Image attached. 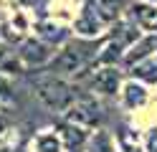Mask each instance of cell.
<instances>
[{"instance_id": "obj_12", "label": "cell", "mask_w": 157, "mask_h": 152, "mask_svg": "<svg viewBox=\"0 0 157 152\" xmlns=\"http://www.w3.org/2000/svg\"><path fill=\"white\" fill-rule=\"evenodd\" d=\"M132 74L140 76V79H147V81H157V56H155V58H147V61H140V64H134Z\"/></svg>"}, {"instance_id": "obj_3", "label": "cell", "mask_w": 157, "mask_h": 152, "mask_svg": "<svg viewBox=\"0 0 157 152\" xmlns=\"http://www.w3.org/2000/svg\"><path fill=\"white\" fill-rule=\"evenodd\" d=\"M99 119H101V111H99V104L91 99V96H81L71 107L66 109V122H74V124L78 127H84V129H91L99 124Z\"/></svg>"}, {"instance_id": "obj_16", "label": "cell", "mask_w": 157, "mask_h": 152, "mask_svg": "<svg viewBox=\"0 0 157 152\" xmlns=\"http://www.w3.org/2000/svg\"><path fill=\"white\" fill-rule=\"evenodd\" d=\"M5 134H8V122H5L3 114H0V139H5Z\"/></svg>"}, {"instance_id": "obj_1", "label": "cell", "mask_w": 157, "mask_h": 152, "mask_svg": "<svg viewBox=\"0 0 157 152\" xmlns=\"http://www.w3.org/2000/svg\"><path fill=\"white\" fill-rule=\"evenodd\" d=\"M38 89V96L41 101L48 107V109H56V111H66L68 107L76 101V91L71 84H66L63 79L58 76H48V79H41L36 84Z\"/></svg>"}, {"instance_id": "obj_8", "label": "cell", "mask_w": 157, "mask_h": 152, "mask_svg": "<svg viewBox=\"0 0 157 152\" xmlns=\"http://www.w3.org/2000/svg\"><path fill=\"white\" fill-rule=\"evenodd\" d=\"M152 51H157V33L142 38L137 46H132V48H129V53L124 56V64H127V66L140 64V61H144V58H150V56H152Z\"/></svg>"}, {"instance_id": "obj_11", "label": "cell", "mask_w": 157, "mask_h": 152, "mask_svg": "<svg viewBox=\"0 0 157 152\" xmlns=\"http://www.w3.org/2000/svg\"><path fill=\"white\" fill-rule=\"evenodd\" d=\"M33 150L36 152H61V139H58V134H51V132L38 134Z\"/></svg>"}, {"instance_id": "obj_15", "label": "cell", "mask_w": 157, "mask_h": 152, "mask_svg": "<svg viewBox=\"0 0 157 152\" xmlns=\"http://www.w3.org/2000/svg\"><path fill=\"white\" fill-rule=\"evenodd\" d=\"M10 101H13V94H10V86H8V84H3V81H0V109L10 107Z\"/></svg>"}, {"instance_id": "obj_5", "label": "cell", "mask_w": 157, "mask_h": 152, "mask_svg": "<svg viewBox=\"0 0 157 152\" xmlns=\"http://www.w3.org/2000/svg\"><path fill=\"white\" fill-rule=\"evenodd\" d=\"M129 18L137 28H144V30H152L157 33V5L155 3H132L129 5Z\"/></svg>"}, {"instance_id": "obj_9", "label": "cell", "mask_w": 157, "mask_h": 152, "mask_svg": "<svg viewBox=\"0 0 157 152\" xmlns=\"http://www.w3.org/2000/svg\"><path fill=\"white\" fill-rule=\"evenodd\" d=\"M58 139H61L68 150H78L86 142V132H84V127L74 124V122H63V124L58 127Z\"/></svg>"}, {"instance_id": "obj_13", "label": "cell", "mask_w": 157, "mask_h": 152, "mask_svg": "<svg viewBox=\"0 0 157 152\" xmlns=\"http://www.w3.org/2000/svg\"><path fill=\"white\" fill-rule=\"evenodd\" d=\"M91 152H114V145H112V139L106 137L104 132H99V134H94Z\"/></svg>"}, {"instance_id": "obj_14", "label": "cell", "mask_w": 157, "mask_h": 152, "mask_svg": "<svg viewBox=\"0 0 157 152\" xmlns=\"http://www.w3.org/2000/svg\"><path fill=\"white\" fill-rule=\"evenodd\" d=\"M41 36H43V38H48V41H56V43L66 38L63 28H58V25H41Z\"/></svg>"}, {"instance_id": "obj_4", "label": "cell", "mask_w": 157, "mask_h": 152, "mask_svg": "<svg viewBox=\"0 0 157 152\" xmlns=\"http://www.w3.org/2000/svg\"><path fill=\"white\" fill-rule=\"evenodd\" d=\"M18 58L28 66H43L48 61H53V46L41 38H28L18 51Z\"/></svg>"}, {"instance_id": "obj_10", "label": "cell", "mask_w": 157, "mask_h": 152, "mask_svg": "<svg viewBox=\"0 0 157 152\" xmlns=\"http://www.w3.org/2000/svg\"><path fill=\"white\" fill-rule=\"evenodd\" d=\"M122 99H124V104L134 109V107H142L144 101H147V91L142 84H134V81H129V84H124V91H122Z\"/></svg>"}, {"instance_id": "obj_2", "label": "cell", "mask_w": 157, "mask_h": 152, "mask_svg": "<svg viewBox=\"0 0 157 152\" xmlns=\"http://www.w3.org/2000/svg\"><path fill=\"white\" fill-rule=\"evenodd\" d=\"M91 51H89V43H68L66 51H61L51 66L56 68V74H74V71H81L86 64L91 61Z\"/></svg>"}, {"instance_id": "obj_7", "label": "cell", "mask_w": 157, "mask_h": 152, "mask_svg": "<svg viewBox=\"0 0 157 152\" xmlns=\"http://www.w3.org/2000/svg\"><path fill=\"white\" fill-rule=\"evenodd\" d=\"M89 86H91L94 91H99V94H106V96L117 94V89H119V71H117L114 66H104V68H99V71L91 76Z\"/></svg>"}, {"instance_id": "obj_6", "label": "cell", "mask_w": 157, "mask_h": 152, "mask_svg": "<svg viewBox=\"0 0 157 152\" xmlns=\"http://www.w3.org/2000/svg\"><path fill=\"white\" fill-rule=\"evenodd\" d=\"M127 8V0H91L89 10L101 20V25H109L114 20H119Z\"/></svg>"}]
</instances>
